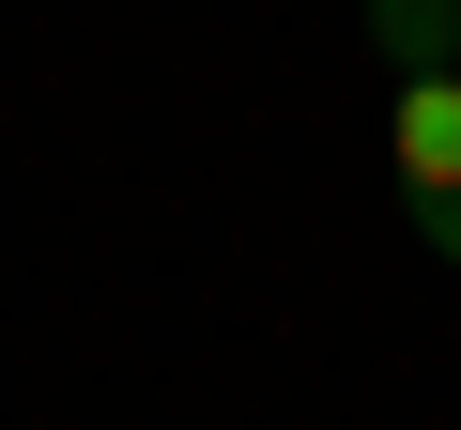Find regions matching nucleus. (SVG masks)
<instances>
[{
  "label": "nucleus",
  "mask_w": 461,
  "mask_h": 430,
  "mask_svg": "<svg viewBox=\"0 0 461 430\" xmlns=\"http://www.w3.org/2000/svg\"><path fill=\"white\" fill-rule=\"evenodd\" d=\"M384 169H400V200H415V231L461 262V62H400V93H384Z\"/></svg>",
  "instance_id": "nucleus-1"
},
{
  "label": "nucleus",
  "mask_w": 461,
  "mask_h": 430,
  "mask_svg": "<svg viewBox=\"0 0 461 430\" xmlns=\"http://www.w3.org/2000/svg\"><path fill=\"white\" fill-rule=\"evenodd\" d=\"M369 47L384 62H461V0H369Z\"/></svg>",
  "instance_id": "nucleus-2"
}]
</instances>
